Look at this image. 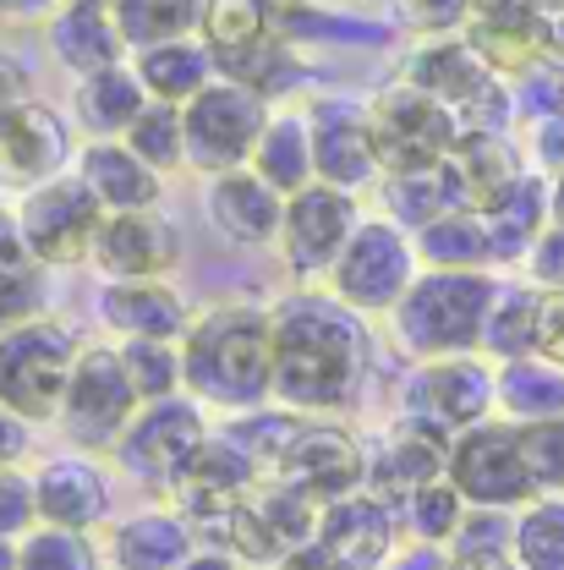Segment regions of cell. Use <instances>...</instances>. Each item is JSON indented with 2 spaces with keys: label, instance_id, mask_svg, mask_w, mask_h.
Listing matches in <instances>:
<instances>
[{
  "label": "cell",
  "instance_id": "obj_12",
  "mask_svg": "<svg viewBox=\"0 0 564 570\" xmlns=\"http://www.w3.org/2000/svg\"><path fill=\"white\" fill-rule=\"evenodd\" d=\"M449 483L466 494L472 510H526L537 499V483L526 472V455H521V428L488 417V423L455 433L449 444Z\"/></svg>",
  "mask_w": 564,
  "mask_h": 570
},
{
  "label": "cell",
  "instance_id": "obj_27",
  "mask_svg": "<svg viewBox=\"0 0 564 570\" xmlns=\"http://www.w3.org/2000/svg\"><path fill=\"white\" fill-rule=\"evenodd\" d=\"M44 39H50L56 67L71 71V82L132 61V50H127L116 17H110V11H93V6H61V11L44 22Z\"/></svg>",
  "mask_w": 564,
  "mask_h": 570
},
{
  "label": "cell",
  "instance_id": "obj_48",
  "mask_svg": "<svg viewBox=\"0 0 564 570\" xmlns=\"http://www.w3.org/2000/svg\"><path fill=\"white\" fill-rule=\"evenodd\" d=\"M28 450H33V423H28V417H17L11 406H0V472L22 466V461H28Z\"/></svg>",
  "mask_w": 564,
  "mask_h": 570
},
{
  "label": "cell",
  "instance_id": "obj_30",
  "mask_svg": "<svg viewBox=\"0 0 564 570\" xmlns=\"http://www.w3.org/2000/svg\"><path fill=\"white\" fill-rule=\"evenodd\" d=\"M132 71L142 77L148 99L181 105V110H187L214 77H219V61H214V50L204 39H170V45H148V50H138V56H132Z\"/></svg>",
  "mask_w": 564,
  "mask_h": 570
},
{
  "label": "cell",
  "instance_id": "obj_15",
  "mask_svg": "<svg viewBox=\"0 0 564 570\" xmlns=\"http://www.w3.org/2000/svg\"><path fill=\"white\" fill-rule=\"evenodd\" d=\"M275 478L290 483V489H301L307 499H318V504L362 494L367 489V439L346 433L340 423L307 417L301 433L290 439V450H285Z\"/></svg>",
  "mask_w": 564,
  "mask_h": 570
},
{
  "label": "cell",
  "instance_id": "obj_46",
  "mask_svg": "<svg viewBox=\"0 0 564 570\" xmlns=\"http://www.w3.org/2000/svg\"><path fill=\"white\" fill-rule=\"evenodd\" d=\"M400 22L417 39H449V33H466L472 0H400Z\"/></svg>",
  "mask_w": 564,
  "mask_h": 570
},
{
  "label": "cell",
  "instance_id": "obj_38",
  "mask_svg": "<svg viewBox=\"0 0 564 570\" xmlns=\"http://www.w3.org/2000/svg\"><path fill=\"white\" fill-rule=\"evenodd\" d=\"M417 253H423V269H498L488 219L477 209L444 214L427 230H417Z\"/></svg>",
  "mask_w": 564,
  "mask_h": 570
},
{
  "label": "cell",
  "instance_id": "obj_7",
  "mask_svg": "<svg viewBox=\"0 0 564 570\" xmlns=\"http://www.w3.org/2000/svg\"><path fill=\"white\" fill-rule=\"evenodd\" d=\"M209 439H214L209 406L181 390V395H170V401L142 406L138 417H132V428L121 433V444L110 450V461H116L132 483L170 494V489L187 478V466L204 455Z\"/></svg>",
  "mask_w": 564,
  "mask_h": 570
},
{
  "label": "cell",
  "instance_id": "obj_16",
  "mask_svg": "<svg viewBox=\"0 0 564 570\" xmlns=\"http://www.w3.org/2000/svg\"><path fill=\"white\" fill-rule=\"evenodd\" d=\"M264 483H269V472L253 461V450H241V444L219 428L209 444H204V455L187 466V478L170 489V504H176L198 532H209L214 521H225L236 504H247Z\"/></svg>",
  "mask_w": 564,
  "mask_h": 570
},
{
  "label": "cell",
  "instance_id": "obj_36",
  "mask_svg": "<svg viewBox=\"0 0 564 570\" xmlns=\"http://www.w3.org/2000/svg\"><path fill=\"white\" fill-rule=\"evenodd\" d=\"M204 45L214 50V61H230V56H247L280 33V0H209L204 11Z\"/></svg>",
  "mask_w": 564,
  "mask_h": 570
},
{
  "label": "cell",
  "instance_id": "obj_23",
  "mask_svg": "<svg viewBox=\"0 0 564 570\" xmlns=\"http://www.w3.org/2000/svg\"><path fill=\"white\" fill-rule=\"evenodd\" d=\"M395 527H400V515L362 489V494H346V499H335V504H324L313 543L340 570H384L395 560Z\"/></svg>",
  "mask_w": 564,
  "mask_h": 570
},
{
  "label": "cell",
  "instance_id": "obj_57",
  "mask_svg": "<svg viewBox=\"0 0 564 570\" xmlns=\"http://www.w3.org/2000/svg\"><path fill=\"white\" fill-rule=\"evenodd\" d=\"M537 6H543V11H564V0H537Z\"/></svg>",
  "mask_w": 564,
  "mask_h": 570
},
{
  "label": "cell",
  "instance_id": "obj_2",
  "mask_svg": "<svg viewBox=\"0 0 564 570\" xmlns=\"http://www.w3.org/2000/svg\"><path fill=\"white\" fill-rule=\"evenodd\" d=\"M187 395L209 412L247 417L275 406V318L258 302L204 307L181 341Z\"/></svg>",
  "mask_w": 564,
  "mask_h": 570
},
{
  "label": "cell",
  "instance_id": "obj_21",
  "mask_svg": "<svg viewBox=\"0 0 564 570\" xmlns=\"http://www.w3.org/2000/svg\"><path fill=\"white\" fill-rule=\"evenodd\" d=\"M77 159L67 116H56L44 99H17L0 110V165L17 187H39L50 176H67Z\"/></svg>",
  "mask_w": 564,
  "mask_h": 570
},
{
  "label": "cell",
  "instance_id": "obj_60",
  "mask_svg": "<svg viewBox=\"0 0 564 570\" xmlns=\"http://www.w3.org/2000/svg\"><path fill=\"white\" fill-rule=\"evenodd\" d=\"M395 6H400V0H395Z\"/></svg>",
  "mask_w": 564,
  "mask_h": 570
},
{
  "label": "cell",
  "instance_id": "obj_22",
  "mask_svg": "<svg viewBox=\"0 0 564 570\" xmlns=\"http://www.w3.org/2000/svg\"><path fill=\"white\" fill-rule=\"evenodd\" d=\"M93 313L116 341H187L198 318L170 281H99Z\"/></svg>",
  "mask_w": 564,
  "mask_h": 570
},
{
  "label": "cell",
  "instance_id": "obj_43",
  "mask_svg": "<svg viewBox=\"0 0 564 570\" xmlns=\"http://www.w3.org/2000/svg\"><path fill=\"white\" fill-rule=\"evenodd\" d=\"M17 570H105V554L88 532L67 527H33L17 543Z\"/></svg>",
  "mask_w": 564,
  "mask_h": 570
},
{
  "label": "cell",
  "instance_id": "obj_53",
  "mask_svg": "<svg viewBox=\"0 0 564 570\" xmlns=\"http://www.w3.org/2000/svg\"><path fill=\"white\" fill-rule=\"evenodd\" d=\"M181 570H247V566H241L236 554H225V549H214V543H204V549H198V554H192V560H187Z\"/></svg>",
  "mask_w": 564,
  "mask_h": 570
},
{
  "label": "cell",
  "instance_id": "obj_6",
  "mask_svg": "<svg viewBox=\"0 0 564 570\" xmlns=\"http://www.w3.org/2000/svg\"><path fill=\"white\" fill-rule=\"evenodd\" d=\"M417 275H423L417 236L400 230L389 214H367V219L356 225L352 247L340 253V264L329 269L324 291H329L335 302H346L352 313H362V318H373V313L389 318V313L400 307V296L417 285Z\"/></svg>",
  "mask_w": 564,
  "mask_h": 570
},
{
  "label": "cell",
  "instance_id": "obj_28",
  "mask_svg": "<svg viewBox=\"0 0 564 570\" xmlns=\"http://www.w3.org/2000/svg\"><path fill=\"white\" fill-rule=\"evenodd\" d=\"M142 110H148V88H142L138 71H132V61L105 67V71H93V77H77V82H71V121L88 132V142L127 138Z\"/></svg>",
  "mask_w": 564,
  "mask_h": 570
},
{
  "label": "cell",
  "instance_id": "obj_32",
  "mask_svg": "<svg viewBox=\"0 0 564 570\" xmlns=\"http://www.w3.org/2000/svg\"><path fill=\"white\" fill-rule=\"evenodd\" d=\"M253 170L285 193V198H296L301 187H313L318 181V165H313V116H307V105L296 110V105H280L275 116H269V132L258 142V154H253Z\"/></svg>",
  "mask_w": 564,
  "mask_h": 570
},
{
  "label": "cell",
  "instance_id": "obj_52",
  "mask_svg": "<svg viewBox=\"0 0 564 570\" xmlns=\"http://www.w3.org/2000/svg\"><path fill=\"white\" fill-rule=\"evenodd\" d=\"M17 99H33V77L22 71V61L0 56V110H6V105H17Z\"/></svg>",
  "mask_w": 564,
  "mask_h": 570
},
{
  "label": "cell",
  "instance_id": "obj_56",
  "mask_svg": "<svg viewBox=\"0 0 564 570\" xmlns=\"http://www.w3.org/2000/svg\"><path fill=\"white\" fill-rule=\"evenodd\" d=\"M67 6H93V11H110L116 0H67Z\"/></svg>",
  "mask_w": 564,
  "mask_h": 570
},
{
  "label": "cell",
  "instance_id": "obj_31",
  "mask_svg": "<svg viewBox=\"0 0 564 570\" xmlns=\"http://www.w3.org/2000/svg\"><path fill=\"white\" fill-rule=\"evenodd\" d=\"M498 406L494 417L526 428V423H554L564 417V367L548 356H521V362H498L494 367Z\"/></svg>",
  "mask_w": 564,
  "mask_h": 570
},
{
  "label": "cell",
  "instance_id": "obj_39",
  "mask_svg": "<svg viewBox=\"0 0 564 570\" xmlns=\"http://www.w3.org/2000/svg\"><path fill=\"white\" fill-rule=\"evenodd\" d=\"M121 142L138 154L142 165H154L159 176L187 170V116H181V105H159V99H148V110L132 121V132H127Z\"/></svg>",
  "mask_w": 564,
  "mask_h": 570
},
{
  "label": "cell",
  "instance_id": "obj_13",
  "mask_svg": "<svg viewBox=\"0 0 564 570\" xmlns=\"http://www.w3.org/2000/svg\"><path fill=\"white\" fill-rule=\"evenodd\" d=\"M494 406H498V390H494V362L488 356L406 362V373H400V412L444 428V433H466V428L488 423Z\"/></svg>",
  "mask_w": 564,
  "mask_h": 570
},
{
  "label": "cell",
  "instance_id": "obj_54",
  "mask_svg": "<svg viewBox=\"0 0 564 570\" xmlns=\"http://www.w3.org/2000/svg\"><path fill=\"white\" fill-rule=\"evenodd\" d=\"M554 181V225H564V176H548Z\"/></svg>",
  "mask_w": 564,
  "mask_h": 570
},
{
  "label": "cell",
  "instance_id": "obj_26",
  "mask_svg": "<svg viewBox=\"0 0 564 570\" xmlns=\"http://www.w3.org/2000/svg\"><path fill=\"white\" fill-rule=\"evenodd\" d=\"M483 219L494 236V264H526L537 236L554 225V181L543 170H526L483 209Z\"/></svg>",
  "mask_w": 564,
  "mask_h": 570
},
{
  "label": "cell",
  "instance_id": "obj_25",
  "mask_svg": "<svg viewBox=\"0 0 564 570\" xmlns=\"http://www.w3.org/2000/svg\"><path fill=\"white\" fill-rule=\"evenodd\" d=\"M71 170L88 181V193L105 204V214H132V209H159L165 198V176L154 165H142L121 138L82 142Z\"/></svg>",
  "mask_w": 564,
  "mask_h": 570
},
{
  "label": "cell",
  "instance_id": "obj_55",
  "mask_svg": "<svg viewBox=\"0 0 564 570\" xmlns=\"http://www.w3.org/2000/svg\"><path fill=\"white\" fill-rule=\"evenodd\" d=\"M0 570H17V543L11 538H0Z\"/></svg>",
  "mask_w": 564,
  "mask_h": 570
},
{
  "label": "cell",
  "instance_id": "obj_47",
  "mask_svg": "<svg viewBox=\"0 0 564 570\" xmlns=\"http://www.w3.org/2000/svg\"><path fill=\"white\" fill-rule=\"evenodd\" d=\"M521 269H526V281L543 285V291H564V225H548L537 236V247H532V258Z\"/></svg>",
  "mask_w": 564,
  "mask_h": 570
},
{
  "label": "cell",
  "instance_id": "obj_58",
  "mask_svg": "<svg viewBox=\"0 0 564 570\" xmlns=\"http://www.w3.org/2000/svg\"><path fill=\"white\" fill-rule=\"evenodd\" d=\"M6 187H11V176H6V165H0V193H6Z\"/></svg>",
  "mask_w": 564,
  "mask_h": 570
},
{
  "label": "cell",
  "instance_id": "obj_19",
  "mask_svg": "<svg viewBox=\"0 0 564 570\" xmlns=\"http://www.w3.org/2000/svg\"><path fill=\"white\" fill-rule=\"evenodd\" d=\"M176 264H181V236L159 209L110 214L93 242L99 281H170Z\"/></svg>",
  "mask_w": 564,
  "mask_h": 570
},
{
  "label": "cell",
  "instance_id": "obj_50",
  "mask_svg": "<svg viewBox=\"0 0 564 570\" xmlns=\"http://www.w3.org/2000/svg\"><path fill=\"white\" fill-rule=\"evenodd\" d=\"M384 570H449V549L412 543V549H395V560H389Z\"/></svg>",
  "mask_w": 564,
  "mask_h": 570
},
{
  "label": "cell",
  "instance_id": "obj_5",
  "mask_svg": "<svg viewBox=\"0 0 564 570\" xmlns=\"http://www.w3.org/2000/svg\"><path fill=\"white\" fill-rule=\"evenodd\" d=\"M77 356H82V341L50 313L6 330L0 335V406H11L33 428L56 423Z\"/></svg>",
  "mask_w": 564,
  "mask_h": 570
},
{
  "label": "cell",
  "instance_id": "obj_14",
  "mask_svg": "<svg viewBox=\"0 0 564 570\" xmlns=\"http://www.w3.org/2000/svg\"><path fill=\"white\" fill-rule=\"evenodd\" d=\"M307 116H313V165H318V181H329L340 193H356V198L384 181L378 148H373V132H367V99L318 94V99H307Z\"/></svg>",
  "mask_w": 564,
  "mask_h": 570
},
{
  "label": "cell",
  "instance_id": "obj_34",
  "mask_svg": "<svg viewBox=\"0 0 564 570\" xmlns=\"http://www.w3.org/2000/svg\"><path fill=\"white\" fill-rule=\"evenodd\" d=\"M455 170L472 193V209L483 214L494 204L509 181H521L532 165H526V148L509 138V132H466L461 148H455Z\"/></svg>",
  "mask_w": 564,
  "mask_h": 570
},
{
  "label": "cell",
  "instance_id": "obj_40",
  "mask_svg": "<svg viewBox=\"0 0 564 570\" xmlns=\"http://www.w3.org/2000/svg\"><path fill=\"white\" fill-rule=\"evenodd\" d=\"M466 515H472L466 494H461L449 478H438V483H427V489H417V494L406 499V510H400V527L412 532V543L449 549V543H455V532L466 527Z\"/></svg>",
  "mask_w": 564,
  "mask_h": 570
},
{
  "label": "cell",
  "instance_id": "obj_59",
  "mask_svg": "<svg viewBox=\"0 0 564 570\" xmlns=\"http://www.w3.org/2000/svg\"><path fill=\"white\" fill-rule=\"evenodd\" d=\"M301 6H313V0H301Z\"/></svg>",
  "mask_w": 564,
  "mask_h": 570
},
{
  "label": "cell",
  "instance_id": "obj_4",
  "mask_svg": "<svg viewBox=\"0 0 564 570\" xmlns=\"http://www.w3.org/2000/svg\"><path fill=\"white\" fill-rule=\"evenodd\" d=\"M367 132H373L384 176L438 170L444 159H455V148L466 138L461 116L449 105H438L433 94L412 88L406 77H395L389 88H378L367 99Z\"/></svg>",
  "mask_w": 564,
  "mask_h": 570
},
{
  "label": "cell",
  "instance_id": "obj_10",
  "mask_svg": "<svg viewBox=\"0 0 564 570\" xmlns=\"http://www.w3.org/2000/svg\"><path fill=\"white\" fill-rule=\"evenodd\" d=\"M181 116H187V165L198 176H225V170L253 165L275 105L230 77H214Z\"/></svg>",
  "mask_w": 564,
  "mask_h": 570
},
{
  "label": "cell",
  "instance_id": "obj_18",
  "mask_svg": "<svg viewBox=\"0 0 564 570\" xmlns=\"http://www.w3.org/2000/svg\"><path fill=\"white\" fill-rule=\"evenodd\" d=\"M33 499H39V527L93 532L116 510V483L93 455L71 450V455H50L33 466Z\"/></svg>",
  "mask_w": 564,
  "mask_h": 570
},
{
  "label": "cell",
  "instance_id": "obj_51",
  "mask_svg": "<svg viewBox=\"0 0 564 570\" xmlns=\"http://www.w3.org/2000/svg\"><path fill=\"white\" fill-rule=\"evenodd\" d=\"M67 0H0V22H50Z\"/></svg>",
  "mask_w": 564,
  "mask_h": 570
},
{
  "label": "cell",
  "instance_id": "obj_3",
  "mask_svg": "<svg viewBox=\"0 0 564 570\" xmlns=\"http://www.w3.org/2000/svg\"><path fill=\"white\" fill-rule=\"evenodd\" d=\"M494 269H423L417 285L389 313L395 346L406 362H438V356H483L488 313L498 296Z\"/></svg>",
  "mask_w": 564,
  "mask_h": 570
},
{
  "label": "cell",
  "instance_id": "obj_49",
  "mask_svg": "<svg viewBox=\"0 0 564 570\" xmlns=\"http://www.w3.org/2000/svg\"><path fill=\"white\" fill-rule=\"evenodd\" d=\"M537 356L560 362L564 367V291L543 296V335H537Z\"/></svg>",
  "mask_w": 564,
  "mask_h": 570
},
{
  "label": "cell",
  "instance_id": "obj_1",
  "mask_svg": "<svg viewBox=\"0 0 564 570\" xmlns=\"http://www.w3.org/2000/svg\"><path fill=\"white\" fill-rule=\"evenodd\" d=\"M275 318V406L296 417H329L352 406L367 373V318L335 302L324 285L269 302Z\"/></svg>",
  "mask_w": 564,
  "mask_h": 570
},
{
  "label": "cell",
  "instance_id": "obj_42",
  "mask_svg": "<svg viewBox=\"0 0 564 570\" xmlns=\"http://www.w3.org/2000/svg\"><path fill=\"white\" fill-rule=\"evenodd\" d=\"M121 362H127V379L138 390L142 406L154 401H170L187 390V367H181V341H116Z\"/></svg>",
  "mask_w": 564,
  "mask_h": 570
},
{
  "label": "cell",
  "instance_id": "obj_37",
  "mask_svg": "<svg viewBox=\"0 0 564 570\" xmlns=\"http://www.w3.org/2000/svg\"><path fill=\"white\" fill-rule=\"evenodd\" d=\"M204 11L209 0H116L110 17L127 39V50L138 56L148 45H170V39H198L204 33Z\"/></svg>",
  "mask_w": 564,
  "mask_h": 570
},
{
  "label": "cell",
  "instance_id": "obj_11",
  "mask_svg": "<svg viewBox=\"0 0 564 570\" xmlns=\"http://www.w3.org/2000/svg\"><path fill=\"white\" fill-rule=\"evenodd\" d=\"M362 198L356 193H340L329 181H313L301 187L296 198H285V230H280V264L285 275L313 291V285L329 281V269L340 264V253L352 247L356 225H362Z\"/></svg>",
  "mask_w": 564,
  "mask_h": 570
},
{
  "label": "cell",
  "instance_id": "obj_35",
  "mask_svg": "<svg viewBox=\"0 0 564 570\" xmlns=\"http://www.w3.org/2000/svg\"><path fill=\"white\" fill-rule=\"evenodd\" d=\"M44 313V264L28 253L17 214L0 209V335Z\"/></svg>",
  "mask_w": 564,
  "mask_h": 570
},
{
  "label": "cell",
  "instance_id": "obj_33",
  "mask_svg": "<svg viewBox=\"0 0 564 570\" xmlns=\"http://www.w3.org/2000/svg\"><path fill=\"white\" fill-rule=\"evenodd\" d=\"M543 285L504 281L494 296V313H488V335H483V356L488 362H521V356H537V335H543Z\"/></svg>",
  "mask_w": 564,
  "mask_h": 570
},
{
  "label": "cell",
  "instance_id": "obj_9",
  "mask_svg": "<svg viewBox=\"0 0 564 570\" xmlns=\"http://www.w3.org/2000/svg\"><path fill=\"white\" fill-rule=\"evenodd\" d=\"M17 230L28 242V253L44 264V269H77V264H93V242L105 230V204L88 193V181L67 170V176H50L39 187H22L17 198Z\"/></svg>",
  "mask_w": 564,
  "mask_h": 570
},
{
  "label": "cell",
  "instance_id": "obj_8",
  "mask_svg": "<svg viewBox=\"0 0 564 570\" xmlns=\"http://www.w3.org/2000/svg\"><path fill=\"white\" fill-rule=\"evenodd\" d=\"M142 412L138 390L127 379V362H121V346H82L77 367H71L67 401H61V417L56 428L67 433V444H77L82 455H110L121 444V433L132 428V417Z\"/></svg>",
  "mask_w": 564,
  "mask_h": 570
},
{
  "label": "cell",
  "instance_id": "obj_24",
  "mask_svg": "<svg viewBox=\"0 0 564 570\" xmlns=\"http://www.w3.org/2000/svg\"><path fill=\"white\" fill-rule=\"evenodd\" d=\"M204 549V532L176 510V504H154L127 521L110 527L105 538V566L110 570H181Z\"/></svg>",
  "mask_w": 564,
  "mask_h": 570
},
{
  "label": "cell",
  "instance_id": "obj_45",
  "mask_svg": "<svg viewBox=\"0 0 564 570\" xmlns=\"http://www.w3.org/2000/svg\"><path fill=\"white\" fill-rule=\"evenodd\" d=\"M39 527V499H33V472L11 466L0 472V538L22 543L28 532Z\"/></svg>",
  "mask_w": 564,
  "mask_h": 570
},
{
  "label": "cell",
  "instance_id": "obj_20",
  "mask_svg": "<svg viewBox=\"0 0 564 570\" xmlns=\"http://www.w3.org/2000/svg\"><path fill=\"white\" fill-rule=\"evenodd\" d=\"M543 33H548V11L537 0H472L466 45L504 82H521L526 71L543 67Z\"/></svg>",
  "mask_w": 564,
  "mask_h": 570
},
{
  "label": "cell",
  "instance_id": "obj_44",
  "mask_svg": "<svg viewBox=\"0 0 564 570\" xmlns=\"http://www.w3.org/2000/svg\"><path fill=\"white\" fill-rule=\"evenodd\" d=\"M521 455H526V472L537 483V499L564 494V417L521 428Z\"/></svg>",
  "mask_w": 564,
  "mask_h": 570
},
{
  "label": "cell",
  "instance_id": "obj_17",
  "mask_svg": "<svg viewBox=\"0 0 564 570\" xmlns=\"http://www.w3.org/2000/svg\"><path fill=\"white\" fill-rule=\"evenodd\" d=\"M204 214L219 242H230L241 253H264V247H280L285 193H275L253 165H241V170L204 181Z\"/></svg>",
  "mask_w": 564,
  "mask_h": 570
},
{
  "label": "cell",
  "instance_id": "obj_29",
  "mask_svg": "<svg viewBox=\"0 0 564 570\" xmlns=\"http://www.w3.org/2000/svg\"><path fill=\"white\" fill-rule=\"evenodd\" d=\"M378 204L384 214L400 225V230H427L433 219H444V214H461L472 209V193H466V181H461V170H455V159H444L438 170H417V176H384L378 181Z\"/></svg>",
  "mask_w": 564,
  "mask_h": 570
},
{
  "label": "cell",
  "instance_id": "obj_41",
  "mask_svg": "<svg viewBox=\"0 0 564 570\" xmlns=\"http://www.w3.org/2000/svg\"><path fill=\"white\" fill-rule=\"evenodd\" d=\"M515 566L564 570V494H543L515 510Z\"/></svg>",
  "mask_w": 564,
  "mask_h": 570
}]
</instances>
